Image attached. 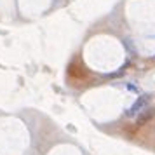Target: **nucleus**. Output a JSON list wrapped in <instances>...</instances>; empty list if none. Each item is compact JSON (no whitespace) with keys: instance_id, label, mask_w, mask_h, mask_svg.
<instances>
[{"instance_id":"nucleus-1","label":"nucleus","mask_w":155,"mask_h":155,"mask_svg":"<svg viewBox=\"0 0 155 155\" xmlns=\"http://www.w3.org/2000/svg\"><path fill=\"white\" fill-rule=\"evenodd\" d=\"M148 101H150V96H148V94L140 96V98L134 101V105L131 106V108H127V110H126V117H134V115H138L140 112H143V110L147 108Z\"/></svg>"},{"instance_id":"nucleus-2","label":"nucleus","mask_w":155,"mask_h":155,"mask_svg":"<svg viewBox=\"0 0 155 155\" xmlns=\"http://www.w3.org/2000/svg\"><path fill=\"white\" fill-rule=\"evenodd\" d=\"M152 115H153V110H152V108H147V110L140 112V113H138V119H136V124H138V126L147 124L148 120L152 119Z\"/></svg>"}]
</instances>
